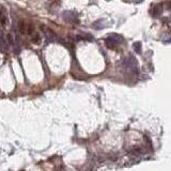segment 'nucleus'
<instances>
[{"label":"nucleus","mask_w":171,"mask_h":171,"mask_svg":"<svg viewBox=\"0 0 171 171\" xmlns=\"http://www.w3.org/2000/svg\"><path fill=\"white\" fill-rule=\"evenodd\" d=\"M105 23H104V19H99L97 20V22H95V23H93V28L94 29H103V28H105Z\"/></svg>","instance_id":"9"},{"label":"nucleus","mask_w":171,"mask_h":171,"mask_svg":"<svg viewBox=\"0 0 171 171\" xmlns=\"http://www.w3.org/2000/svg\"><path fill=\"white\" fill-rule=\"evenodd\" d=\"M42 30L44 31V32L46 33V38L49 41H55V40L57 39V35H56V33L54 32L53 30H50L48 29V28H46L45 26H42Z\"/></svg>","instance_id":"5"},{"label":"nucleus","mask_w":171,"mask_h":171,"mask_svg":"<svg viewBox=\"0 0 171 171\" xmlns=\"http://www.w3.org/2000/svg\"><path fill=\"white\" fill-rule=\"evenodd\" d=\"M133 47H134V50H135L136 53L141 54V43L140 42H136Z\"/></svg>","instance_id":"10"},{"label":"nucleus","mask_w":171,"mask_h":171,"mask_svg":"<svg viewBox=\"0 0 171 171\" xmlns=\"http://www.w3.org/2000/svg\"><path fill=\"white\" fill-rule=\"evenodd\" d=\"M161 13H163V4H156L154 9H153V11H152V15L154 17H158Z\"/></svg>","instance_id":"6"},{"label":"nucleus","mask_w":171,"mask_h":171,"mask_svg":"<svg viewBox=\"0 0 171 171\" xmlns=\"http://www.w3.org/2000/svg\"><path fill=\"white\" fill-rule=\"evenodd\" d=\"M122 70L129 75H137L138 74V63L135 57L128 56L121 62Z\"/></svg>","instance_id":"1"},{"label":"nucleus","mask_w":171,"mask_h":171,"mask_svg":"<svg viewBox=\"0 0 171 171\" xmlns=\"http://www.w3.org/2000/svg\"><path fill=\"white\" fill-rule=\"evenodd\" d=\"M63 17L66 22H70V23H78V19L76 17V14L74 12H64L63 13Z\"/></svg>","instance_id":"4"},{"label":"nucleus","mask_w":171,"mask_h":171,"mask_svg":"<svg viewBox=\"0 0 171 171\" xmlns=\"http://www.w3.org/2000/svg\"><path fill=\"white\" fill-rule=\"evenodd\" d=\"M9 23V18H8V11L4 6L0 4V24L3 27H6Z\"/></svg>","instance_id":"3"},{"label":"nucleus","mask_w":171,"mask_h":171,"mask_svg":"<svg viewBox=\"0 0 171 171\" xmlns=\"http://www.w3.org/2000/svg\"><path fill=\"white\" fill-rule=\"evenodd\" d=\"M122 42H123V38L121 35H119V34H109L105 40L106 46L110 48V49L120 45Z\"/></svg>","instance_id":"2"},{"label":"nucleus","mask_w":171,"mask_h":171,"mask_svg":"<svg viewBox=\"0 0 171 171\" xmlns=\"http://www.w3.org/2000/svg\"><path fill=\"white\" fill-rule=\"evenodd\" d=\"M18 30L22 34H26L27 32V24L24 22V20H20L18 23Z\"/></svg>","instance_id":"7"},{"label":"nucleus","mask_w":171,"mask_h":171,"mask_svg":"<svg viewBox=\"0 0 171 171\" xmlns=\"http://www.w3.org/2000/svg\"><path fill=\"white\" fill-rule=\"evenodd\" d=\"M30 35H31V41H32L34 44H38V45H39L40 43H41V36L39 35V33H36L33 31Z\"/></svg>","instance_id":"8"}]
</instances>
